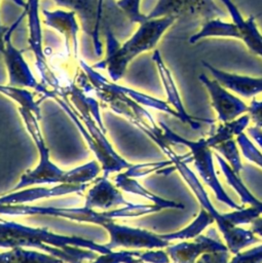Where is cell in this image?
Listing matches in <instances>:
<instances>
[{"label":"cell","mask_w":262,"mask_h":263,"mask_svg":"<svg viewBox=\"0 0 262 263\" xmlns=\"http://www.w3.org/2000/svg\"><path fill=\"white\" fill-rule=\"evenodd\" d=\"M139 260L144 263H169L170 262L167 254L161 250H157V251L148 250L145 252H140Z\"/></svg>","instance_id":"25"},{"label":"cell","mask_w":262,"mask_h":263,"mask_svg":"<svg viewBox=\"0 0 262 263\" xmlns=\"http://www.w3.org/2000/svg\"><path fill=\"white\" fill-rule=\"evenodd\" d=\"M59 6L69 8L73 10L78 16L81 28L84 33L90 37L93 34L96 21H97V10H98V0H53Z\"/></svg>","instance_id":"16"},{"label":"cell","mask_w":262,"mask_h":263,"mask_svg":"<svg viewBox=\"0 0 262 263\" xmlns=\"http://www.w3.org/2000/svg\"><path fill=\"white\" fill-rule=\"evenodd\" d=\"M0 248H26L53 255L66 263H84L97 258V253L113 250L91 239L58 234L46 228L31 227L14 221L0 219Z\"/></svg>","instance_id":"1"},{"label":"cell","mask_w":262,"mask_h":263,"mask_svg":"<svg viewBox=\"0 0 262 263\" xmlns=\"http://www.w3.org/2000/svg\"><path fill=\"white\" fill-rule=\"evenodd\" d=\"M0 92L15 101L20 105V107L28 109L31 112H33L38 117V119L41 118L39 102L35 101L34 93L32 91L23 87L10 86L8 84H0Z\"/></svg>","instance_id":"20"},{"label":"cell","mask_w":262,"mask_h":263,"mask_svg":"<svg viewBox=\"0 0 262 263\" xmlns=\"http://www.w3.org/2000/svg\"><path fill=\"white\" fill-rule=\"evenodd\" d=\"M226 15L214 0H158L147 18L161 16H191L204 22Z\"/></svg>","instance_id":"8"},{"label":"cell","mask_w":262,"mask_h":263,"mask_svg":"<svg viewBox=\"0 0 262 263\" xmlns=\"http://www.w3.org/2000/svg\"><path fill=\"white\" fill-rule=\"evenodd\" d=\"M152 60L156 65V68H157V71L159 73L162 85L165 89L169 104H171L175 108V110L179 114L181 120H183L185 122H189L190 124H192V119L186 113V111L184 109V106L182 104V101H181L178 88L176 86V83L174 81L173 75H172L170 69L164 64V62L161 58V54L158 50H154V52L152 54Z\"/></svg>","instance_id":"15"},{"label":"cell","mask_w":262,"mask_h":263,"mask_svg":"<svg viewBox=\"0 0 262 263\" xmlns=\"http://www.w3.org/2000/svg\"><path fill=\"white\" fill-rule=\"evenodd\" d=\"M141 251H111L100 254L90 263H141L139 255Z\"/></svg>","instance_id":"21"},{"label":"cell","mask_w":262,"mask_h":263,"mask_svg":"<svg viewBox=\"0 0 262 263\" xmlns=\"http://www.w3.org/2000/svg\"><path fill=\"white\" fill-rule=\"evenodd\" d=\"M210 37H225V38H237V28L235 24L223 22L221 18H214L204 22L201 29L193 34L189 38V42L194 44L201 39Z\"/></svg>","instance_id":"19"},{"label":"cell","mask_w":262,"mask_h":263,"mask_svg":"<svg viewBox=\"0 0 262 263\" xmlns=\"http://www.w3.org/2000/svg\"><path fill=\"white\" fill-rule=\"evenodd\" d=\"M141 263H144V262H141Z\"/></svg>","instance_id":"27"},{"label":"cell","mask_w":262,"mask_h":263,"mask_svg":"<svg viewBox=\"0 0 262 263\" xmlns=\"http://www.w3.org/2000/svg\"><path fill=\"white\" fill-rule=\"evenodd\" d=\"M87 184H58L51 187H27L16 191H9L0 196V205L25 204L35 200L63 196L72 193L81 194Z\"/></svg>","instance_id":"11"},{"label":"cell","mask_w":262,"mask_h":263,"mask_svg":"<svg viewBox=\"0 0 262 263\" xmlns=\"http://www.w3.org/2000/svg\"><path fill=\"white\" fill-rule=\"evenodd\" d=\"M130 203L124 198L121 189L113 185L108 177L103 175L97 178L93 185L87 190L84 206L93 210L109 211Z\"/></svg>","instance_id":"12"},{"label":"cell","mask_w":262,"mask_h":263,"mask_svg":"<svg viewBox=\"0 0 262 263\" xmlns=\"http://www.w3.org/2000/svg\"><path fill=\"white\" fill-rule=\"evenodd\" d=\"M176 20L175 16L149 18L140 24L137 31L122 44L111 29H106L105 58L91 67L93 69H107L112 81H118L124 75L128 64L139 54L152 49Z\"/></svg>","instance_id":"3"},{"label":"cell","mask_w":262,"mask_h":263,"mask_svg":"<svg viewBox=\"0 0 262 263\" xmlns=\"http://www.w3.org/2000/svg\"><path fill=\"white\" fill-rule=\"evenodd\" d=\"M10 27L8 26H3L0 24V54L3 53L5 49V44H6V35L9 31Z\"/></svg>","instance_id":"26"},{"label":"cell","mask_w":262,"mask_h":263,"mask_svg":"<svg viewBox=\"0 0 262 263\" xmlns=\"http://www.w3.org/2000/svg\"><path fill=\"white\" fill-rule=\"evenodd\" d=\"M105 0H98V10H97V21L93 30V34L91 36L93 43L95 53L100 57L102 54L103 44L101 41V32H102V21H103V10H104Z\"/></svg>","instance_id":"24"},{"label":"cell","mask_w":262,"mask_h":263,"mask_svg":"<svg viewBox=\"0 0 262 263\" xmlns=\"http://www.w3.org/2000/svg\"><path fill=\"white\" fill-rule=\"evenodd\" d=\"M114 181H115V185L122 191L142 196V197L152 201L153 204L160 206L161 209L162 208H182L181 204H178L174 201L163 199V198L155 195L154 193L150 192L145 187H143L135 178L127 177L124 175V173H118V175L114 178Z\"/></svg>","instance_id":"18"},{"label":"cell","mask_w":262,"mask_h":263,"mask_svg":"<svg viewBox=\"0 0 262 263\" xmlns=\"http://www.w3.org/2000/svg\"><path fill=\"white\" fill-rule=\"evenodd\" d=\"M18 112L28 133L38 149L39 161L34 168L28 170L22 175L20 181L10 191H16L32 185L41 184H88L98 178L102 171V166L97 160H91L68 171L62 170L53 163L50 160L49 149L42 136L38 117L30 110L22 107H18Z\"/></svg>","instance_id":"2"},{"label":"cell","mask_w":262,"mask_h":263,"mask_svg":"<svg viewBox=\"0 0 262 263\" xmlns=\"http://www.w3.org/2000/svg\"><path fill=\"white\" fill-rule=\"evenodd\" d=\"M24 10L28 16V42L36 59V67L41 77V83L49 89L58 88L62 84L61 80L54 75L52 70L47 65L45 53L43 51L42 29L39 15V0H28Z\"/></svg>","instance_id":"9"},{"label":"cell","mask_w":262,"mask_h":263,"mask_svg":"<svg viewBox=\"0 0 262 263\" xmlns=\"http://www.w3.org/2000/svg\"><path fill=\"white\" fill-rule=\"evenodd\" d=\"M202 65L212 74L222 86L230 89L242 97L251 98L262 92V77L255 78L250 76H244L233 73H228L217 69L207 62H202Z\"/></svg>","instance_id":"14"},{"label":"cell","mask_w":262,"mask_h":263,"mask_svg":"<svg viewBox=\"0 0 262 263\" xmlns=\"http://www.w3.org/2000/svg\"><path fill=\"white\" fill-rule=\"evenodd\" d=\"M0 263H66L62 259L34 249L12 248L0 252Z\"/></svg>","instance_id":"17"},{"label":"cell","mask_w":262,"mask_h":263,"mask_svg":"<svg viewBox=\"0 0 262 263\" xmlns=\"http://www.w3.org/2000/svg\"><path fill=\"white\" fill-rule=\"evenodd\" d=\"M44 18L43 23L61 33L65 38L66 51L70 54L73 51L74 58L79 59V46H78V30L79 26L76 20V13L73 10H41Z\"/></svg>","instance_id":"13"},{"label":"cell","mask_w":262,"mask_h":263,"mask_svg":"<svg viewBox=\"0 0 262 263\" xmlns=\"http://www.w3.org/2000/svg\"><path fill=\"white\" fill-rule=\"evenodd\" d=\"M31 215H44L60 218H66L71 221L80 223H90L103 226L105 223L118 219L116 210L97 211L82 208H58V206H42L25 204L0 205V216H31Z\"/></svg>","instance_id":"5"},{"label":"cell","mask_w":262,"mask_h":263,"mask_svg":"<svg viewBox=\"0 0 262 263\" xmlns=\"http://www.w3.org/2000/svg\"><path fill=\"white\" fill-rule=\"evenodd\" d=\"M26 15V11L24 10L21 17L17 18L11 26L6 35V44L5 49L2 53L7 76H8V85L23 88H32L37 92L44 95L47 87L43 85L41 82H37L34 77L28 63L23 57V50L14 47L10 40L11 33L21 23L23 17Z\"/></svg>","instance_id":"7"},{"label":"cell","mask_w":262,"mask_h":263,"mask_svg":"<svg viewBox=\"0 0 262 263\" xmlns=\"http://www.w3.org/2000/svg\"><path fill=\"white\" fill-rule=\"evenodd\" d=\"M79 65L88 78V90H92L98 99L113 112L122 115L130 123L152 138L164 152L167 150L169 144L164 137L163 129L156 125L151 114L141 104L123 92L122 85L114 81H109L80 59Z\"/></svg>","instance_id":"4"},{"label":"cell","mask_w":262,"mask_h":263,"mask_svg":"<svg viewBox=\"0 0 262 263\" xmlns=\"http://www.w3.org/2000/svg\"><path fill=\"white\" fill-rule=\"evenodd\" d=\"M172 163L171 161H164V162H148V163H140V164H132L128 168L125 170L124 175L132 178L137 177H144L147 176L155 171H158L160 168H163L165 165Z\"/></svg>","instance_id":"23"},{"label":"cell","mask_w":262,"mask_h":263,"mask_svg":"<svg viewBox=\"0 0 262 263\" xmlns=\"http://www.w3.org/2000/svg\"><path fill=\"white\" fill-rule=\"evenodd\" d=\"M102 227L109 234L110 239L105 246L110 250L117 248L153 250L169 246V240L164 239L161 235L142 228L118 224L115 220L105 223Z\"/></svg>","instance_id":"6"},{"label":"cell","mask_w":262,"mask_h":263,"mask_svg":"<svg viewBox=\"0 0 262 263\" xmlns=\"http://www.w3.org/2000/svg\"><path fill=\"white\" fill-rule=\"evenodd\" d=\"M141 0H118L116 5L119 7L125 17L129 20L132 24H142L146 22L147 15L143 14L140 10Z\"/></svg>","instance_id":"22"},{"label":"cell","mask_w":262,"mask_h":263,"mask_svg":"<svg viewBox=\"0 0 262 263\" xmlns=\"http://www.w3.org/2000/svg\"><path fill=\"white\" fill-rule=\"evenodd\" d=\"M199 80L205 86L220 120L230 121L239 114L249 111V107L242 101L226 90L216 79H211L205 74H200Z\"/></svg>","instance_id":"10"}]
</instances>
